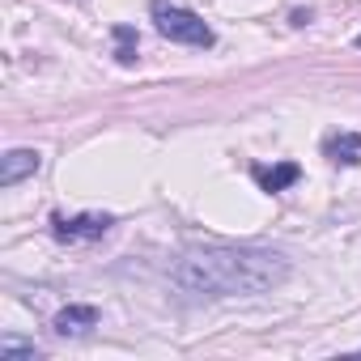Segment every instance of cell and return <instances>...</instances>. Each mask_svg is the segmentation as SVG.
I'll use <instances>...</instances> for the list:
<instances>
[{
  "mask_svg": "<svg viewBox=\"0 0 361 361\" xmlns=\"http://www.w3.org/2000/svg\"><path fill=\"white\" fill-rule=\"evenodd\" d=\"M289 281V259L268 247H196L178 255L170 285L192 298H255Z\"/></svg>",
  "mask_w": 361,
  "mask_h": 361,
  "instance_id": "obj_1",
  "label": "cell"
},
{
  "mask_svg": "<svg viewBox=\"0 0 361 361\" xmlns=\"http://www.w3.org/2000/svg\"><path fill=\"white\" fill-rule=\"evenodd\" d=\"M153 22H157V35L170 39V43H183V47H213V26L196 13V9H183V5H166V0H153Z\"/></svg>",
  "mask_w": 361,
  "mask_h": 361,
  "instance_id": "obj_2",
  "label": "cell"
},
{
  "mask_svg": "<svg viewBox=\"0 0 361 361\" xmlns=\"http://www.w3.org/2000/svg\"><path fill=\"white\" fill-rule=\"evenodd\" d=\"M111 226H115V221H111V217H102V213H81V217H56V221H51V230H56V238H60V243L102 238Z\"/></svg>",
  "mask_w": 361,
  "mask_h": 361,
  "instance_id": "obj_3",
  "label": "cell"
},
{
  "mask_svg": "<svg viewBox=\"0 0 361 361\" xmlns=\"http://www.w3.org/2000/svg\"><path fill=\"white\" fill-rule=\"evenodd\" d=\"M39 166H43V157L35 149H9L0 157V188H18L22 178L39 174Z\"/></svg>",
  "mask_w": 361,
  "mask_h": 361,
  "instance_id": "obj_4",
  "label": "cell"
},
{
  "mask_svg": "<svg viewBox=\"0 0 361 361\" xmlns=\"http://www.w3.org/2000/svg\"><path fill=\"white\" fill-rule=\"evenodd\" d=\"M102 323V314H98V306H81V302H73V306H64L56 319H51V327H56V336H85L90 327H98Z\"/></svg>",
  "mask_w": 361,
  "mask_h": 361,
  "instance_id": "obj_5",
  "label": "cell"
},
{
  "mask_svg": "<svg viewBox=\"0 0 361 361\" xmlns=\"http://www.w3.org/2000/svg\"><path fill=\"white\" fill-rule=\"evenodd\" d=\"M251 174H255V183H259L264 192H285V188H293V183H298V178H302V170H298V161H276V166H255Z\"/></svg>",
  "mask_w": 361,
  "mask_h": 361,
  "instance_id": "obj_6",
  "label": "cell"
},
{
  "mask_svg": "<svg viewBox=\"0 0 361 361\" xmlns=\"http://www.w3.org/2000/svg\"><path fill=\"white\" fill-rule=\"evenodd\" d=\"M323 153H327L331 161H340V166L361 161V132H340V136H327Z\"/></svg>",
  "mask_w": 361,
  "mask_h": 361,
  "instance_id": "obj_7",
  "label": "cell"
},
{
  "mask_svg": "<svg viewBox=\"0 0 361 361\" xmlns=\"http://www.w3.org/2000/svg\"><path fill=\"white\" fill-rule=\"evenodd\" d=\"M115 60L132 64L136 60V30L132 26H115Z\"/></svg>",
  "mask_w": 361,
  "mask_h": 361,
  "instance_id": "obj_8",
  "label": "cell"
},
{
  "mask_svg": "<svg viewBox=\"0 0 361 361\" xmlns=\"http://www.w3.org/2000/svg\"><path fill=\"white\" fill-rule=\"evenodd\" d=\"M0 357H43V348L39 344H26V340H18V336H5L0 340Z\"/></svg>",
  "mask_w": 361,
  "mask_h": 361,
  "instance_id": "obj_9",
  "label": "cell"
},
{
  "mask_svg": "<svg viewBox=\"0 0 361 361\" xmlns=\"http://www.w3.org/2000/svg\"><path fill=\"white\" fill-rule=\"evenodd\" d=\"M357 47H361V35H357Z\"/></svg>",
  "mask_w": 361,
  "mask_h": 361,
  "instance_id": "obj_10",
  "label": "cell"
}]
</instances>
